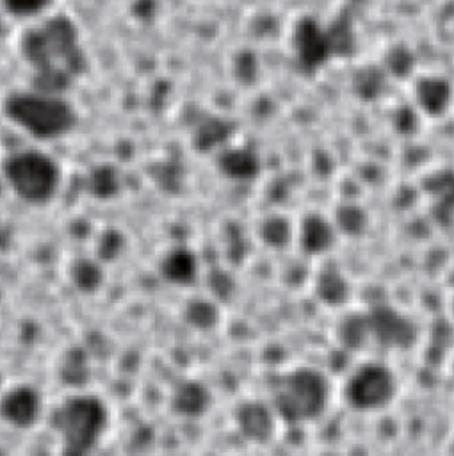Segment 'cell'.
Masks as SVG:
<instances>
[{"label":"cell","mask_w":454,"mask_h":456,"mask_svg":"<svg viewBox=\"0 0 454 456\" xmlns=\"http://www.w3.org/2000/svg\"><path fill=\"white\" fill-rule=\"evenodd\" d=\"M329 401V381L313 367H294L283 372L272 388L274 413L287 422L319 417Z\"/></svg>","instance_id":"obj_1"},{"label":"cell","mask_w":454,"mask_h":456,"mask_svg":"<svg viewBox=\"0 0 454 456\" xmlns=\"http://www.w3.org/2000/svg\"><path fill=\"white\" fill-rule=\"evenodd\" d=\"M53 424L62 456H87L105 431L107 408L98 397L78 394L59 406Z\"/></svg>","instance_id":"obj_2"},{"label":"cell","mask_w":454,"mask_h":456,"mask_svg":"<svg viewBox=\"0 0 454 456\" xmlns=\"http://www.w3.org/2000/svg\"><path fill=\"white\" fill-rule=\"evenodd\" d=\"M25 55L50 82L66 80L78 68L75 30L66 20H52L25 39Z\"/></svg>","instance_id":"obj_3"},{"label":"cell","mask_w":454,"mask_h":456,"mask_svg":"<svg viewBox=\"0 0 454 456\" xmlns=\"http://www.w3.org/2000/svg\"><path fill=\"white\" fill-rule=\"evenodd\" d=\"M7 114L14 123L37 137L59 135L73 123V114L66 103L36 94H20L9 98Z\"/></svg>","instance_id":"obj_4"},{"label":"cell","mask_w":454,"mask_h":456,"mask_svg":"<svg viewBox=\"0 0 454 456\" xmlns=\"http://www.w3.org/2000/svg\"><path fill=\"white\" fill-rule=\"evenodd\" d=\"M5 176L11 187L28 201L48 200L59 183L57 166L34 151L12 155L5 164Z\"/></svg>","instance_id":"obj_5"},{"label":"cell","mask_w":454,"mask_h":456,"mask_svg":"<svg viewBox=\"0 0 454 456\" xmlns=\"http://www.w3.org/2000/svg\"><path fill=\"white\" fill-rule=\"evenodd\" d=\"M397 394V378L383 363L360 365L344 385L345 401L358 410H377L392 403Z\"/></svg>","instance_id":"obj_6"},{"label":"cell","mask_w":454,"mask_h":456,"mask_svg":"<svg viewBox=\"0 0 454 456\" xmlns=\"http://www.w3.org/2000/svg\"><path fill=\"white\" fill-rule=\"evenodd\" d=\"M370 340L386 349H409L417 340V324L409 315L390 305H376L367 312Z\"/></svg>","instance_id":"obj_7"},{"label":"cell","mask_w":454,"mask_h":456,"mask_svg":"<svg viewBox=\"0 0 454 456\" xmlns=\"http://www.w3.org/2000/svg\"><path fill=\"white\" fill-rule=\"evenodd\" d=\"M235 424L247 440L267 442L276 431V413L263 403L246 401L235 410Z\"/></svg>","instance_id":"obj_8"},{"label":"cell","mask_w":454,"mask_h":456,"mask_svg":"<svg viewBox=\"0 0 454 456\" xmlns=\"http://www.w3.org/2000/svg\"><path fill=\"white\" fill-rule=\"evenodd\" d=\"M335 226L322 214H308L299 224L297 240L304 253L320 255L335 242Z\"/></svg>","instance_id":"obj_9"},{"label":"cell","mask_w":454,"mask_h":456,"mask_svg":"<svg viewBox=\"0 0 454 456\" xmlns=\"http://www.w3.org/2000/svg\"><path fill=\"white\" fill-rule=\"evenodd\" d=\"M160 274L174 285L191 283L198 274V258L194 251L185 246L167 249L160 258Z\"/></svg>","instance_id":"obj_10"},{"label":"cell","mask_w":454,"mask_h":456,"mask_svg":"<svg viewBox=\"0 0 454 456\" xmlns=\"http://www.w3.org/2000/svg\"><path fill=\"white\" fill-rule=\"evenodd\" d=\"M212 395L208 388L196 379H185L173 390V408L185 417H196L207 411Z\"/></svg>","instance_id":"obj_11"},{"label":"cell","mask_w":454,"mask_h":456,"mask_svg":"<svg viewBox=\"0 0 454 456\" xmlns=\"http://www.w3.org/2000/svg\"><path fill=\"white\" fill-rule=\"evenodd\" d=\"M315 294L326 305H342L349 297V281L338 267H324L315 276Z\"/></svg>","instance_id":"obj_12"},{"label":"cell","mask_w":454,"mask_h":456,"mask_svg":"<svg viewBox=\"0 0 454 456\" xmlns=\"http://www.w3.org/2000/svg\"><path fill=\"white\" fill-rule=\"evenodd\" d=\"M37 410H39V399L28 388H20L9 394V397L4 403L5 415L18 424H30L36 419Z\"/></svg>","instance_id":"obj_13"},{"label":"cell","mask_w":454,"mask_h":456,"mask_svg":"<svg viewBox=\"0 0 454 456\" xmlns=\"http://www.w3.org/2000/svg\"><path fill=\"white\" fill-rule=\"evenodd\" d=\"M338 338L349 349L363 347L370 340L367 314H349L338 326Z\"/></svg>","instance_id":"obj_14"},{"label":"cell","mask_w":454,"mask_h":456,"mask_svg":"<svg viewBox=\"0 0 454 456\" xmlns=\"http://www.w3.org/2000/svg\"><path fill=\"white\" fill-rule=\"evenodd\" d=\"M260 239L271 248H285L292 239V226L283 216H269L258 228Z\"/></svg>","instance_id":"obj_15"},{"label":"cell","mask_w":454,"mask_h":456,"mask_svg":"<svg viewBox=\"0 0 454 456\" xmlns=\"http://www.w3.org/2000/svg\"><path fill=\"white\" fill-rule=\"evenodd\" d=\"M185 317L192 326L207 330L217 322L219 308L214 301L207 297H194L185 306Z\"/></svg>","instance_id":"obj_16"},{"label":"cell","mask_w":454,"mask_h":456,"mask_svg":"<svg viewBox=\"0 0 454 456\" xmlns=\"http://www.w3.org/2000/svg\"><path fill=\"white\" fill-rule=\"evenodd\" d=\"M336 223L340 230L351 235H358L367 226V216L358 205H344L336 214Z\"/></svg>","instance_id":"obj_17"},{"label":"cell","mask_w":454,"mask_h":456,"mask_svg":"<svg viewBox=\"0 0 454 456\" xmlns=\"http://www.w3.org/2000/svg\"><path fill=\"white\" fill-rule=\"evenodd\" d=\"M101 269L93 260H80L73 267V280L84 290H94L101 283Z\"/></svg>","instance_id":"obj_18"},{"label":"cell","mask_w":454,"mask_h":456,"mask_svg":"<svg viewBox=\"0 0 454 456\" xmlns=\"http://www.w3.org/2000/svg\"><path fill=\"white\" fill-rule=\"evenodd\" d=\"M223 169L231 175V176H237V178H246V176H251L256 169V162L251 155L247 153H230L223 159L221 162Z\"/></svg>","instance_id":"obj_19"},{"label":"cell","mask_w":454,"mask_h":456,"mask_svg":"<svg viewBox=\"0 0 454 456\" xmlns=\"http://www.w3.org/2000/svg\"><path fill=\"white\" fill-rule=\"evenodd\" d=\"M5 4L16 14H30L41 11L48 0H5Z\"/></svg>","instance_id":"obj_20"}]
</instances>
